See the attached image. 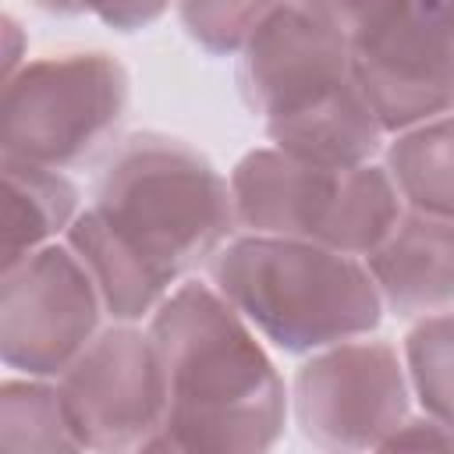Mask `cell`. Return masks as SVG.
Segmentation results:
<instances>
[{
  "instance_id": "5",
  "label": "cell",
  "mask_w": 454,
  "mask_h": 454,
  "mask_svg": "<svg viewBox=\"0 0 454 454\" xmlns=\"http://www.w3.org/2000/svg\"><path fill=\"white\" fill-rule=\"evenodd\" d=\"M103 298L74 248L43 245L4 266L0 358L28 376H60L96 337Z\"/></svg>"
},
{
  "instance_id": "16",
  "label": "cell",
  "mask_w": 454,
  "mask_h": 454,
  "mask_svg": "<svg viewBox=\"0 0 454 454\" xmlns=\"http://www.w3.org/2000/svg\"><path fill=\"white\" fill-rule=\"evenodd\" d=\"M404 365L426 415L454 429V312L426 316L408 330Z\"/></svg>"
},
{
  "instance_id": "15",
  "label": "cell",
  "mask_w": 454,
  "mask_h": 454,
  "mask_svg": "<svg viewBox=\"0 0 454 454\" xmlns=\"http://www.w3.org/2000/svg\"><path fill=\"white\" fill-rule=\"evenodd\" d=\"M0 447L4 450H82L60 387L39 380H7L0 387Z\"/></svg>"
},
{
  "instance_id": "9",
  "label": "cell",
  "mask_w": 454,
  "mask_h": 454,
  "mask_svg": "<svg viewBox=\"0 0 454 454\" xmlns=\"http://www.w3.org/2000/svg\"><path fill=\"white\" fill-rule=\"evenodd\" d=\"M241 53V96L266 124L301 114L355 82L351 43L298 4L273 11Z\"/></svg>"
},
{
  "instance_id": "3",
  "label": "cell",
  "mask_w": 454,
  "mask_h": 454,
  "mask_svg": "<svg viewBox=\"0 0 454 454\" xmlns=\"http://www.w3.org/2000/svg\"><path fill=\"white\" fill-rule=\"evenodd\" d=\"M209 273L216 291L291 355L362 337L383 316L369 266L319 241L245 234L216 252Z\"/></svg>"
},
{
  "instance_id": "1",
  "label": "cell",
  "mask_w": 454,
  "mask_h": 454,
  "mask_svg": "<svg viewBox=\"0 0 454 454\" xmlns=\"http://www.w3.org/2000/svg\"><path fill=\"white\" fill-rule=\"evenodd\" d=\"M234 199L216 167L167 135H131L99 177L96 202L67 227L103 301L145 316L167 287L234 231Z\"/></svg>"
},
{
  "instance_id": "12",
  "label": "cell",
  "mask_w": 454,
  "mask_h": 454,
  "mask_svg": "<svg viewBox=\"0 0 454 454\" xmlns=\"http://www.w3.org/2000/svg\"><path fill=\"white\" fill-rule=\"evenodd\" d=\"M266 135L284 153H294L301 160H312L323 167H362L380 149L383 124L376 121L355 78L348 89L319 99L316 106L270 121Z\"/></svg>"
},
{
  "instance_id": "18",
  "label": "cell",
  "mask_w": 454,
  "mask_h": 454,
  "mask_svg": "<svg viewBox=\"0 0 454 454\" xmlns=\"http://www.w3.org/2000/svg\"><path fill=\"white\" fill-rule=\"evenodd\" d=\"M298 7H305L312 18H319L323 25H330L333 32H340L348 43L369 35L376 25H383L404 0H294Z\"/></svg>"
},
{
  "instance_id": "8",
  "label": "cell",
  "mask_w": 454,
  "mask_h": 454,
  "mask_svg": "<svg viewBox=\"0 0 454 454\" xmlns=\"http://www.w3.org/2000/svg\"><path fill=\"white\" fill-rule=\"evenodd\" d=\"M408 369L383 340L319 348L294 376V415L316 447H383L408 419Z\"/></svg>"
},
{
  "instance_id": "19",
  "label": "cell",
  "mask_w": 454,
  "mask_h": 454,
  "mask_svg": "<svg viewBox=\"0 0 454 454\" xmlns=\"http://www.w3.org/2000/svg\"><path fill=\"white\" fill-rule=\"evenodd\" d=\"M35 7L53 14H96L103 25L117 32H138L163 18L170 0H35Z\"/></svg>"
},
{
  "instance_id": "13",
  "label": "cell",
  "mask_w": 454,
  "mask_h": 454,
  "mask_svg": "<svg viewBox=\"0 0 454 454\" xmlns=\"http://www.w3.org/2000/svg\"><path fill=\"white\" fill-rule=\"evenodd\" d=\"M4 170V266L21 262L35 248L50 245L57 231H67L78 209V188L53 167L7 160Z\"/></svg>"
},
{
  "instance_id": "10",
  "label": "cell",
  "mask_w": 454,
  "mask_h": 454,
  "mask_svg": "<svg viewBox=\"0 0 454 454\" xmlns=\"http://www.w3.org/2000/svg\"><path fill=\"white\" fill-rule=\"evenodd\" d=\"M348 167H323L294 153L252 149L231 170L234 220L248 234L326 241Z\"/></svg>"
},
{
  "instance_id": "2",
  "label": "cell",
  "mask_w": 454,
  "mask_h": 454,
  "mask_svg": "<svg viewBox=\"0 0 454 454\" xmlns=\"http://www.w3.org/2000/svg\"><path fill=\"white\" fill-rule=\"evenodd\" d=\"M167 415L153 450L255 454L284 433L287 394L248 319L209 284H181L149 323Z\"/></svg>"
},
{
  "instance_id": "4",
  "label": "cell",
  "mask_w": 454,
  "mask_h": 454,
  "mask_svg": "<svg viewBox=\"0 0 454 454\" xmlns=\"http://www.w3.org/2000/svg\"><path fill=\"white\" fill-rule=\"evenodd\" d=\"M128 110V71L110 53L43 57L4 78L0 153L39 167L89 156Z\"/></svg>"
},
{
  "instance_id": "7",
  "label": "cell",
  "mask_w": 454,
  "mask_h": 454,
  "mask_svg": "<svg viewBox=\"0 0 454 454\" xmlns=\"http://www.w3.org/2000/svg\"><path fill=\"white\" fill-rule=\"evenodd\" d=\"M362 96L383 131H404L454 110V0H404L351 43Z\"/></svg>"
},
{
  "instance_id": "11",
  "label": "cell",
  "mask_w": 454,
  "mask_h": 454,
  "mask_svg": "<svg viewBox=\"0 0 454 454\" xmlns=\"http://www.w3.org/2000/svg\"><path fill=\"white\" fill-rule=\"evenodd\" d=\"M365 259L397 316H426L454 301V220L408 209Z\"/></svg>"
},
{
  "instance_id": "17",
  "label": "cell",
  "mask_w": 454,
  "mask_h": 454,
  "mask_svg": "<svg viewBox=\"0 0 454 454\" xmlns=\"http://www.w3.org/2000/svg\"><path fill=\"white\" fill-rule=\"evenodd\" d=\"M291 0H177L184 32L209 53L231 57L248 46L259 25Z\"/></svg>"
},
{
  "instance_id": "14",
  "label": "cell",
  "mask_w": 454,
  "mask_h": 454,
  "mask_svg": "<svg viewBox=\"0 0 454 454\" xmlns=\"http://www.w3.org/2000/svg\"><path fill=\"white\" fill-rule=\"evenodd\" d=\"M387 170L411 209L454 220V114L404 128L387 149Z\"/></svg>"
},
{
  "instance_id": "6",
  "label": "cell",
  "mask_w": 454,
  "mask_h": 454,
  "mask_svg": "<svg viewBox=\"0 0 454 454\" xmlns=\"http://www.w3.org/2000/svg\"><path fill=\"white\" fill-rule=\"evenodd\" d=\"M57 387L82 450H153L167 415V383L149 333L131 326L96 333Z\"/></svg>"
},
{
  "instance_id": "20",
  "label": "cell",
  "mask_w": 454,
  "mask_h": 454,
  "mask_svg": "<svg viewBox=\"0 0 454 454\" xmlns=\"http://www.w3.org/2000/svg\"><path fill=\"white\" fill-rule=\"evenodd\" d=\"M404 447H454V429L436 419H404V426L380 447V450H404Z\"/></svg>"
}]
</instances>
